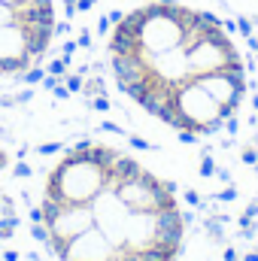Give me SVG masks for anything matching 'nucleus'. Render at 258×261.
Wrapping results in <instances>:
<instances>
[{"instance_id":"nucleus-1","label":"nucleus","mask_w":258,"mask_h":261,"mask_svg":"<svg viewBox=\"0 0 258 261\" xmlns=\"http://www.w3.org/2000/svg\"><path fill=\"white\" fill-rule=\"evenodd\" d=\"M107 52L119 91L158 122L170 97L186 88H203L228 122L243 107V55L228 28L207 9L149 0L116 21Z\"/></svg>"},{"instance_id":"nucleus-2","label":"nucleus","mask_w":258,"mask_h":261,"mask_svg":"<svg viewBox=\"0 0 258 261\" xmlns=\"http://www.w3.org/2000/svg\"><path fill=\"white\" fill-rule=\"evenodd\" d=\"M58 31L55 0H0V76H24Z\"/></svg>"},{"instance_id":"nucleus-3","label":"nucleus","mask_w":258,"mask_h":261,"mask_svg":"<svg viewBox=\"0 0 258 261\" xmlns=\"http://www.w3.org/2000/svg\"><path fill=\"white\" fill-rule=\"evenodd\" d=\"M119 158V149L79 140L61 155V161L49 170L43 197L55 203H88L107 186L110 164Z\"/></svg>"},{"instance_id":"nucleus-4","label":"nucleus","mask_w":258,"mask_h":261,"mask_svg":"<svg viewBox=\"0 0 258 261\" xmlns=\"http://www.w3.org/2000/svg\"><path fill=\"white\" fill-rule=\"evenodd\" d=\"M3 167H6V155L0 152V170H3Z\"/></svg>"}]
</instances>
